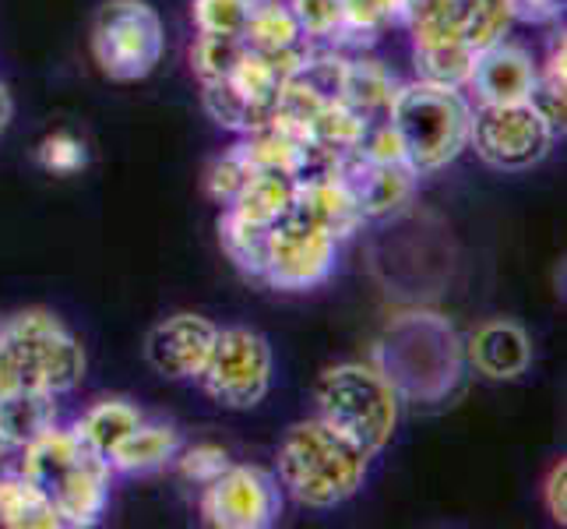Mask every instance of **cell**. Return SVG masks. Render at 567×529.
I'll return each mask as SVG.
<instances>
[{
  "mask_svg": "<svg viewBox=\"0 0 567 529\" xmlns=\"http://www.w3.org/2000/svg\"><path fill=\"white\" fill-rule=\"evenodd\" d=\"M181 445H184V438L173 424L142 420L121 445L113 448L106 462L113 469V477H145V474H155V469L173 466Z\"/></svg>",
  "mask_w": 567,
  "mask_h": 529,
  "instance_id": "18",
  "label": "cell"
},
{
  "mask_svg": "<svg viewBox=\"0 0 567 529\" xmlns=\"http://www.w3.org/2000/svg\"><path fill=\"white\" fill-rule=\"evenodd\" d=\"M271 230V226H268ZM268 230L261 226H247L240 220H233L229 212H223L219 220V244L226 251V258L237 265L247 279H261V268H265V241H268Z\"/></svg>",
  "mask_w": 567,
  "mask_h": 529,
  "instance_id": "26",
  "label": "cell"
},
{
  "mask_svg": "<svg viewBox=\"0 0 567 529\" xmlns=\"http://www.w3.org/2000/svg\"><path fill=\"white\" fill-rule=\"evenodd\" d=\"M307 43L339 47L342 43V4L339 0H286Z\"/></svg>",
  "mask_w": 567,
  "mask_h": 529,
  "instance_id": "27",
  "label": "cell"
},
{
  "mask_svg": "<svg viewBox=\"0 0 567 529\" xmlns=\"http://www.w3.org/2000/svg\"><path fill=\"white\" fill-rule=\"evenodd\" d=\"M142 420H145V414L134 403H127V399H100L74 420L71 430L92 448V452H100L103 459H110L113 448L121 445Z\"/></svg>",
  "mask_w": 567,
  "mask_h": 529,
  "instance_id": "20",
  "label": "cell"
},
{
  "mask_svg": "<svg viewBox=\"0 0 567 529\" xmlns=\"http://www.w3.org/2000/svg\"><path fill=\"white\" fill-rule=\"evenodd\" d=\"M336 173L349 187V194H353V202L363 212L367 223L399 215L416 199V184H420V176L409 163H374V160H363L360 152L342 155L336 163Z\"/></svg>",
  "mask_w": 567,
  "mask_h": 529,
  "instance_id": "15",
  "label": "cell"
},
{
  "mask_svg": "<svg viewBox=\"0 0 567 529\" xmlns=\"http://www.w3.org/2000/svg\"><path fill=\"white\" fill-rule=\"evenodd\" d=\"M11 116H14V103H11V92H8V85L0 82V134L8 131V124H11Z\"/></svg>",
  "mask_w": 567,
  "mask_h": 529,
  "instance_id": "34",
  "label": "cell"
},
{
  "mask_svg": "<svg viewBox=\"0 0 567 529\" xmlns=\"http://www.w3.org/2000/svg\"><path fill=\"white\" fill-rule=\"evenodd\" d=\"M92 61L110 82H142L163 61V18L148 0H103L89 32Z\"/></svg>",
  "mask_w": 567,
  "mask_h": 529,
  "instance_id": "8",
  "label": "cell"
},
{
  "mask_svg": "<svg viewBox=\"0 0 567 529\" xmlns=\"http://www.w3.org/2000/svg\"><path fill=\"white\" fill-rule=\"evenodd\" d=\"M240 39L250 50H265V53L297 50L307 43L286 0H254V11L247 18Z\"/></svg>",
  "mask_w": 567,
  "mask_h": 529,
  "instance_id": "24",
  "label": "cell"
},
{
  "mask_svg": "<svg viewBox=\"0 0 567 529\" xmlns=\"http://www.w3.org/2000/svg\"><path fill=\"white\" fill-rule=\"evenodd\" d=\"M198 512L212 529H268L282 519V487L261 466L229 462L202 487Z\"/></svg>",
  "mask_w": 567,
  "mask_h": 529,
  "instance_id": "12",
  "label": "cell"
},
{
  "mask_svg": "<svg viewBox=\"0 0 567 529\" xmlns=\"http://www.w3.org/2000/svg\"><path fill=\"white\" fill-rule=\"evenodd\" d=\"M56 424V396L47 391H22V396L0 399V438H4L14 452L43 435L47 427Z\"/></svg>",
  "mask_w": 567,
  "mask_h": 529,
  "instance_id": "23",
  "label": "cell"
},
{
  "mask_svg": "<svg viewBox=\"0 0 567 529\" xmlns=\"http://www.w3.org/2000/svg\"><path fill=\"white\" fill-rule=\"evenodd\" d=\"M0 529H64L53 505L22 474H0Z\"/></svg>",
  "mask_w": 567,
  "mask_h": 529,
  "instance_id": "22",
  "label": "cell"
},
{
  "mask_svg": "<svg viewBox=\"0 0 567 529\" xmlns=\"http://www.w3.org/2000/svg\"><path fill=\"white\" fill-rule=\"evenodd\" d=\"M11 459H14V448L0 438V474H8V466H11Z\"/></svg>",
  "mask_w": 567,
  "mask_h": 529,
  "instance_id": "35",
  "label": "cell"
},
{
  "mask_svg": "<svg viewBox=\"0 0 567 529\" xmlns=\"http://www.w3.org/2000/svg\"><path fill=\"white\" fill-rule=\"evenodd\" d=\"M292 191H297V181H292V176H286V173H268V170H254L250 181L244 184V191L223 212H229L233 220H240L247 226L268 230L289 208Z\"/></svg>",
  "mask_w": 567,
  "mask_h": 529,
  "instance_id": "19",
  "label": "cell"
},
{
  "mask_svg": "<svg viewBox=\"0 0 567 529\" xmlns=\"http://www.w3.org/2000/svg\"><path fill=\"white\" fill-rule=\"evenodd\" d=\"M557 131L533 103L512 106H473L468 149L501 173H525L550 155Z\"/></svg>",
  "mask_w": 567,
  "mask_h": 529,
  "instance_id": "11",
  "label": "cell"
},
{
  "mask_svg": "<svg viewBox=\"0 0 567 529\" xmlns=\"http://www.w3.org/2000/svg\"><path fill=\"white\" fill-rule=\"evenodd\" d=\"M85 378V349L74 332L43 307L0 322V399L22 391L68 396Z\"/></svg>",
  "mask_w": 567,
  "mask_h": 529,
  "instance_id": "4",
  "label": "cell"
},
{
  "mask_svg": "<svg viewBox=\"0 0 567 529\" xmlns=\"http://www.w3.org/2000/svg\"><path fill=\"white\" fill-rule=\"evenodd\" d=\"M271 346L254 328H219L208 364L202 370V391L223 409H254L271 391Z\"/></svg>",
  "mask_w": 567,
  "mask_h": 529,
  "instance_id": "10",
  "label": "cell"
},
{
  "mask_svg": "<svg viewBox=\"0 0 567 529\" xmlns=\"http://www.w3.org/2000/svg\"><path fill=\"white\" fill-rule=\"evenodd\" d=\"M536 71L539 64L533 61L529 50L512 43V39H501V43L476 53L473 71H468V82H465V95L473 100V106L529 103Z\"/></svg>",
  "mask_w": 567,
  "mask_h": 529,
  "instance_id": "14",
  "label": "cell"
},
{
  "mask_svg": "<svg viewBox=\"0 0 567 529\" xmlns=\"http://www.w3.org/2000/svg\"><path fill=\"white\" fill-rule=\"evenodd\" d=\"M339 244V237H331L315 215L292 199L289 208L268 230L265 268L258 283L282 293L315 289L336 272Z\"/></svg>",
  "mask_w": 567,
  "mask_h": 529,
  "instance_id": "9",
  "label": "cell"
},
{
  "mask_svg": "<svg viewBox=\"0 0 567 529\" xmlns=\"http://www.w3.org/2000/svg\"><path fill=\"white\" fill-rule=\"evenodd\" d=\"M388 124L395 128L405 163L416 176H430L455 163L473 134V100L465 89L416 82L399 85L388 106Z\"/></svg>",
  "mask_w": 567,
  "mask_h": 529,
  "instance_id": "5",
  "label": "cell"
},
{
  "mask_svg": "<svg viewBox=\"0 0 567 529\" xmlns=\"http://www.w3.org/2000/svg\"><path fill=\"white\" fill-rule=\"evenodd\" d=\"M310 47L315 43H303L297 50H282V53H265V50H250L244 43L240 57L233 61V68L223 78L198 82L205 113L233 134H247L254 128L268 124L279 110L286 82L307 61Z\"/></svg>",
  "mask_w": 567,
  "mask_h": 529,
  "instance_id": "7",
  "label": "cell"
},
{
  "mask_svg": "<svg viewBox=\"0 0 567 529\" xmlns=\"http://www.w3.org/2000/svg\"><path fill=\"white\" fill-rule=\"evenodd\" d=\"M254 0H194L190 22L198 35H244Z\"/></svg>",
  "mask_w": 567,
  "mask_h": 529,
  "instance_id": "28",
  "label": "cell"
},
{
  "mask_svg": "<svg viewBox=\"0 0 567 529\" xmlns=\"http://www.w3.org/2000/svg\"><path fill=\"white\" fill-rule=\"evenodd\" d=\"M229 452L223 445H212V441H198V445H181L177 459H173V469L194 487H205L212 484L215 477L223 474V469L229 466Z\"/></svg>",
  "mask_w": 567,
  "mask_h": 529,
  "instance_id": "31",
  "label": "cell"
},
{
  "mask_svg": "<svg viewBox=\"0 0 567 529\" xmlns=\"http://www.w3.org/2000/svg\"><path fill=\"white\" fill-rule=\"evenodd\" d=\"M529 103L554 124L557 134L564 131V121H567V39L564 32L554 39L550 57H546V64L536 71Z\"/></svg>",
  "mask_w": 567,
  "mask_h": 529,
  "instance_id": "25",
  "label": "cell"
},
{
  "mask_svg": "<svg viewBox=\"0 0 567 529\" xmlns=\"http://www.w3.org/2000/svg\"><path fill=\"white\" fill-rule=\"evenodd\" d=\"M399 82L381 61H374L367 50H346L342 53V78H339V103L349 106L367 124L388 121L391 95Z\"/></svg>",
  "mask_w": 567,
  "mask_h": 529,
  "instance_id": "17",
  "label": "cell"
},
{
  "mask_svg": "<svg viewBox=\"0 0 567 529\" xmlns=\"http://www.w3.org/2000/svg\"><path fill=\"white\" fill-rule=\"evenodd\" d=\"M18 456H22L18 474L39 487V495L61 516L64 529H89L95 522H103L110 505L113 469L71 427L61 424L47 427Z\"/></svg>",
  "mask_w": 567,
  "mask_h": 529,
  "instance_id": "1",
  "label": "cell"
},
{
  "mask_svg": "<svg viewBox=\"0 0 567 529\" xmlns=\"http://www.w3.org/2000/svg\"><path fill=\"white\" fill-rule=\"evenodd\" d=\"M342 4V50H367L378 39L405 26V14L413 0H339Z\"/></svg>",
  "mask_w": 567,
  "mask_h": 529,
  "instance_id": "21",
  "label": "cell"
},
{
  "mask_svg": "<svg viewBox=\"0 0 567 529\" xmlns=\"http://www.w3.org/2000/svg\"><path fill=\"white\" fill-rule=\"evenodd\" d=\"M250 166H247V160L240 155V149L233 145V149H226L219 160H212V166L205 170V194L215 202V205H229L237 194L244 191V184L250 181Z\"/></svg>",
  "mask_w": 567,
  "mask_h": 529,
  "instance_id": "29",
  "label": "cell"
},
{
  "mask_svg": "<svg viewBox=\"0 0 567 529\" xmlns=\"http://www.w3.org/2000/svg\"><path fill=\"white\" fill-rule=\"evenodd\" d=\"M507 4H512L515 22H529V26L557 22L564 11V0H507Z\"/></svg>",
  "mask_w": 567,
  "mask_h": 529,
  "instance_id": "33",
  "label": "cell"
},
{
  "mask_svg": "<svg viewBox=\"0 0 567 529\" xmlns=\"http://www.w3.org/2000/svg\"><path fill=\"white\" fill-rule=\"evenodd\" d=\"M367 469L370 456L357 441L339 435L321 417H310L286 430L279 445L276 480L282 495H289L297 505L328 512V508H339L360 495V487L367 484Z\"/></svg>",
  "mask_w": 567,
  "mask_h": 529,
  "instance_id": "3",
  "label": "cell"
},
{
  "mask_svg": "<svg viewBox=\"0 0 567 529\" xmlns=\"http://www.w3.org/2000/svg\"><path fill=\"white\" fill-rule=\"evenodd\" d=\"M215 336H219V328L208 318L181 311V315H169L159 325H152L145 336V360L166 382H198Z\"/></svg>",
  "mask_w": 567,
  "mask_h": 529,
  "instance_id": "13",
  "label": "cell"
},
{
  "mask_svg": "<svg viewBox=\"0 0 567 529\" xmlns=\"http://www.w3.org/2000/svg\"><path fill=\"white\" fill-rule=\"evenodd\" d=\"M315 406L328 427L357 441L370 459L391 445L402 417V396L374 364L360 360L321 370L315 382Z\"/></svg>",
  "mask_w": 567,
  "mask_h": 529,
  "instance_id": "6",
  "label": "cell"
},
{
  "mask_svg": "<svg viewBox=\"0 0 567 529\" xmlns=\"http://www.w3.org/2000/svg\"><path fill=\"white\" fill-rule=\"evenodd\" d=\"M374 364L402 399L441 403L455 391L465 346L455 325L434 311H409L391 318L374 346Z\"/></svg>",
  "mask_w": 567,
  "mask_h": 529,
  "instance_id": "2",
  "label": "cell"
},
{
  "mask_svg": "<svg viewBox=\"0 0 567 529\" xmlns=\"http://www.w3.org/2000/svg\"><path fill=\"white\" fill-rule=\"evenodd\" d=\"M465 360L486 382H518L533 367V339L518 322L491 318L468 336Z\"/></svg>",
  "mask_w": 567,
  "mask_h": 529,
  "instance_id": "16",
  "label": "cell"
},
{
  "mask_svg": "<svg viewBox=\"0 0 567 529\" xmlns=\"http://www.w3.org/2000/svg\"><path fill=\"white\" fill-rule=\"evenodd\" d=\"M543 505L554 522H567V462H554V469L543 480Z\"/></svg>",
  "mask_w": 567,
  "mask_h": 529,
  "instance_id": "32",
  "label": "cell"
},
{
  "mask_svg": "<svg viewBox=\"0 0 567 529\" xmlns=\"http://www.w3.org/2000/svg\"><path fill=\"white\" fill-rule=\"evenodd\" d=\"M35 163L53 176H74L89 166V149L71 131H53L35 145Z\"/></svg>",
  "mask_w": 567,
  "mask_h": 529,
  "instance_id": "30",
  "label": "cell"
}]
</instances>
